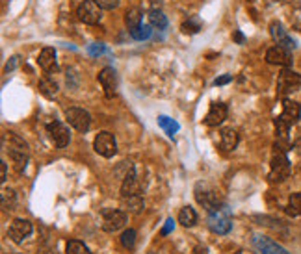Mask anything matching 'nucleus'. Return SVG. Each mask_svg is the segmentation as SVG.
<instances>
[{
    "mask_svg": "<svg viewBox=\"0 0 301 254\" xmlns=\"http://www.w3.org/2000/svg\"><path fill=\"white\" fill-rule=\"evenodd\" d=\"M93 149L97 154H101L103 158H113L117 154V141L110 132H101L95 136Z\"/></svg>",
    "mask_w": 301,
    "mask_h": 254,
    "instance_id": "obj_4",
    "label": "nucleus"
},
{
    "mask_svg": "<svg viewBox=\"0 0 301 254\" xmlns=\"http://www.w3.org/2000/svg\"><path fill=\"white\" fill-rule=\"evenodd\" d=\"M233 80V76L231 75H225V76H221V78H216L214 80V85H223V84H229Z\"/></svg>",
    "mask_w": 301,
    "mask_h": 254,
    "instance_id": "obj_39",
    "label": "nucleus"
},
{
    "mask_svg": "<svg viewBox=\"0 0 301 254\" xmlns=\"http://www.w3.org/2000/svg\"><path fill=\"white\" fill-rule=\"evenodd\" d=\"M140 182H138V175L136 169L132 165L130 169L127 171V175L123 176V184H121V197H130V195H138L140 193Z\"/></svg>",
    "mask_w": 301,
    "mask_h": 254,
    "instance_id": "obj_16",
    "label": "nucleus"
},
{
    "mask_svg": "<svg viewBox=\"0 0 301 254\" xmlns=\"http://www.w3.org/2000/svg\"><path fill=\"white\" fill-rule=\"evenodd\" d=\"M39 91L47 98H54L58 93V84L52 78H43V80H39Z\"/></svg>",
    "mask_w": 301,
    "mask_h": 254,
    "instance_id": "obj_25",
    "label": "nucleus"
},
{
    "mask_svg": "<svg viewBox=\"0 0 301 254\" xmlns=\"http://www.w3.org/2000/svg\"><path fill=\"white\" fill-rule=\"evenodd\" d=\"M270 34H272V39L279 45V47H284V48H288V50H294V48H296V41L286 34V30L282 28L281 22L273 20L272 24H270Z\"/></svg>",
    "mask_w": 301,
    "mask_h": 254,
    "instance_id": "obj_15",
    "label": "nucleus"
},
{
    "mask_svg": "<svg viewBox=\"0 0 301 254\" xmlns=\"http://www.w3.org/2000/svg\"><path fill=\"white\" fill-rule=\"evenodd\" d=\"M4 141H8V145H4V147H6V152L10 154V158L15 163L17 171H22L26 167V161H28V145L13 132L6 134Z\"/></svg>",
    "mask_w": 301,
    "mask_h": 254,
    "instance_id": "obj_1",
    "label": "nucleus"
},
{
    "mask_svg": "<svg viewBox=\"0 0 301 254\" xmlns=\"http://www.w3.org/2000/svg\"><path fill=\"white\" fill-rule=\"evenodd\" d=\"M67 254H91L89 251V247L82 241H78V239H69L67 241V249H65Z\"/></svg>",
    "mask_w": 301,
    "mask_h": 254,
    "instance_id": "obj_28",
    "label": "nucleus"
},
{
    "mask_svg": "<svg viewBox=\"0 0 301 254\" xmlns=\"http://www.w3.org/2000/svg\"><path fill=\"white\" fill-rule=\"evenodd\" d=\"M101 6L95 2V0H84L80 6H78V10H76V15H78V19L86 22V24H97L99 20H101Z\"/></svg>",
    "mask_w": 301,
    "mask_h": 254,
    "instance_id": "obj_7",
    "label": "nucleus"
},
{
    "mask_svg": "<svg viewBox=\"0 0 301 254\" xmlns=\"http://www.w3.org/2000/svg\"><path fill=\"white\" fill-rule=\"evenodd\" d=\"M127 225V214L121 210H104L103 230L104 232H117Z\"/></svg>",
    "mask_w": 301,
    "mask_h": 254,
    "instance_id": "obj_9",
    "label": "nucleus"
},
{
    "mask_svg": "<svg viewBox=\"0 0 301 254\" xmlns=\"http://www.w3.org/2000/svg\"><path fill=\"white\" fill-rule=\"evenodd\" d=\"M195 200L207 210L208 214L210 212H216L217 208L223 206V200H221V197L217 195L216 191H212V189H203L201 191V186L195 188Z\"/></svg>",
    "mask_w": 301,
    "mask_h": 254,
    "instance_id": "obj_8",
    "label": "nucleus"
},
{
    "mask_svg": "<svg viewBox=\"0 0 301 254\" xmlns=\"http://www.w3.org/2000/svg\"><path fill=\"white\" fill-rule=\"evenodd\" d=\"M17 59H19V58H17V56L11 58V61H10V63H8V65H6V71H8V73H10V71H13V67L17 65Z\"/></svg>",
    "mask_w": 301,
    "mask_h": 254,
    "instance_id": "obj_40",
    "label": "nucleus"
},
{
    "mask_svg": "<svg viewBox=\"0 0 301 254\" xmlns=\"http://www.w3.org/2000/svg\"><path fill=\"white\" fill-rule=\"evenodd\" d=\"M104 50H106V48H104L103 43H93V45H89V47H87V52H89V56H93V58H99L104 52Z\"/></svg>",
    "mask_w": 301,
    "mask_h": 254,
    "instance_id": "obj_34",
    "label": "nucleus"
},
{
    "mask_svg": "<svg viewBox=\"0 0 301 254\" xmlns=\"http://www.w3.org/2000/svg\"><path fill=\"white\" fill-rule=\"evenodd\" d=\"M173 226H175L173 219H168V221H166V225H164V228H162L160 234H162V235H168V234L171 232V230H173Z\"/></svg>",
    "mask_w": 301,
    "mask_h": 254,
    "instance_id": "obj_38",
    "label": "nucleus"
},
{
    "mask_svg": "<svg viewBox=\"0 0 301 254\" xmlns=\"http://www.w3.org/2000/svg\"><path fill=\"white\" fill-rule=\"evenodd\" d=\"M47 128L58 149H65L67 145H69V141H71V134H69V128H67L65 124H62L60 121H54V122H48Z\"/></svg>",
    "mask_w": 301,
    "mask_h": 254,
    "instance_id": "obj_11",
    "label": "nucleus"
},
{
    "mask_svg": "<svg viewBox=\"0 0 301 254\" xmlns=\"http://www.w3.org/2000/svg\"><path fill=\"white\" fill-rule=\"evenodd\" d=\"M121 245L125 249H134V245H136V230H125L121 234Z\"/></svg>",
    "mask_w": 301,
    "mask_h": 254,
    "instance_id": "obj_31",
    "label": "nucleus"
},
{
    "mask_svg": "<svg viewBox=\"0 0 301 254\" xmlns=\"http://www.w3.org/2000/svg\"><path fill=\"white\" fill-rule=\"evenodd\" d=\"M238 141H240V137H238V132L235 128H223L221 130V147L225 151H235Z\"/></svg>",
    "mask_w": 301,
    "mask_h": 254,
    "instance_id": "obj_20",
    "label": "nucleus"
},
{
    "mask_svg": "<svg viewBox=\"0 0 301 254\" xmlns=\"http://www.w3.org/2000/svg\"><path fill=\"white\" fill-rule=\"evenodd\" d=\"M290 176V161L286 158L284 151H273L272 158V169H270V182H284Z\"/></svg>",
    "mask_w": 301,
    "mask_h": 254,
    "instance_id": "obj_3",
    "label": "nucleus"
},
{
    "mask_svg": "<svg viewBox=\"0 0 301 254\" xmlns=\"http://www.w3.org/2000/svg\"><path fill=\"white\" fill-rule=\"evenodd\" d=\"M301 87V75L294 73L290 69H284L281 71V75L277 78V93L284 97L288 93H294Z\"/></svg>",
    "mask_w": 301,
    "mask_h": 254,
    "instance_id": "obj_5",
    "label": "nucleus"
},
{
    "mask_svg": "<svg viewBox=\"0 0 301 254\" xmlns=\"http://www.w3.org/2000/svg\"><path fill=\"white\" fill-rule=\"evenodd\" d=\"M253 247L260 254H290L284 247H281L279 243H275L270 237H264V235H255Z\"/></svg>",
    "mask_w": 301,
    "mask_h": 254,
    "instance_id": "obj_12",
    "label": "nucleus"
},
{
    "mask_svg": "<svg viewBox=\"0 0 301 254\" xmlns=\"http://www.w3.org/2000/svg\"><path fill=\"white\" fill-rule=\"evenodd\" d=\"M227 119V106L221 102H214L210 104V110H208L207 117H205V124L207 126H217Z\"/></svg>",
    "mask_w": 301,
    "mask_h": 254,
    "instance_id": "obj_17",
    "label": "nucleus"
},
{
    "mask_svg": "<svg viewBox=\"0 0 301 254\" xmlns=\"http://www.w3.org/2000/svg\"><path fill=\"white\" fill-rule=\"evenodd\" d=\"M296 147H298V149L301 151V137H300V141H296Z\"/></svg>",
    "mask_w": 301,
    "mask_h": 254,
    "instance_id": "obj_42",
    "label": "nucleus"
},
{
    "mask_svg": "<svg viewBox=\"0 0 301 254\" xmlns=\"http://www.w3.org/2000/svg\"><path fill=\"white\" fill-rule=\"evenodd\" d=\"M99 82L103 85L104 95L108 98H112L115 95V89H117V73L113 67H104L103 71L99 73Z\"/></svg>",
    "mask_w": 301,
    "mask_h": 254,
    "instance_id": "obj_13",
    "label": "nucleus"
},
{
    "mask_svg": "<svg viewBox=\"0 0 301 254\" xmlns=\"http://www.w3.org/2000/svg\"><path fill=\"white\" fill-rule=\"evenodd\" d=\"M38 63H39V67L45 71V73H54V71L58 69V65H56V50H54L52 47H45L41 52H39Z\"/></svg>",
    "mask_w": 301,
    "mask_h": 254,
    "instance_id": "obj_18",
    "label": "nucleus"
},
{
    "mask_svg": "<svg viewBox=\"0 0 301 254\" xmlns=\"http://www.w3.org/2000/svg\"><path fill=\"white\" fill-rule=\"evenodd\" d=\"M208 228L214 234L225 235L233 230V219H231V210L223 204L221 208H217L216 212H210L207 219Z\"/></svg>",
    "mask_w": 301,
    "mask_h": 254,
    "instance_id": "obj_2",
    "label": "nucleus"
},
{
    "mask_svg": "<svg viewBox=\"0 0 301 254\" xmlns=\"http://www.w3.org/2000/svg\"><path fill=\"white\" fill-rule=\"evenodd\" d=\"M233 254H240V253H233Z\"/></svg>",
    "mask_w": 301,
    "mask_h": 254,
    "instance_id": "obj_43",
    "label": "nucleus"
},
{
    "mask_svg": "<svg viewBox=\"0 0 301 254\" xmlns=\"http://www.w3.org/2000/svg\"><path fill=\"white\" fill-rule=\"evenodd\" d=\"M301 117V106L298 102H294V100H284L282 102V113H281V119L288 122V124H296V122L300 121Z\"/></svg>",
    "mask_w": 301,
    "mask_h": 254,
    "instance_id": "obj_19",
    "label": "nucleus"
},
{
    "mask_svg": "<svg viewBox=\"0 0 301 254\" xmlns=\"http://www.w3.org/2000/svg\"><path fill=\"white\" fill-rule=\"evenodd\" d=\"M0 200H2V208H6V210H13L15 202H17V195H15L13 189H4V191L0 193Z\"/></svg>",
    "mask_w": 301,
    "mask_h": 254,
    "instance_id": "obj_29",
    "label": "nucleus"
},
{
    "mask_svg": "<svg viewBox=\"0 0 301 254\" xmlns=\"http://www.w3.org/2000/svg\"><path fill=\"white\" fill-rule=\"evenodd\" d=\"M288 130H290V124L281 119V115L275 119V132H277V137L279 139H288Z\"/></svg>",
    "mask_w": 301,
    "mask_h": 254,
    "instance_id": "obj_30",
    "label": "nucleus"
},
{
    "mask_svg": "<svg viewBox=\"0 0 301 254\" xmlns=\"http://www.w3.org/2000/svg\"><path fill=\"white\" fill-rule=\"evenodd\" d=\"M149 22L152 28L156 30H166L168 28V19L160 10H150L149 11Z\"/></svg>",
    "mask_w": 301,
    "mask_h": 254,
    "instance_id": "obj_24",
    "label": "nucleus"
},
{
    "mask_svg": "<svg viewBox=\"0 0 301 254\" xmlns=\"http://www.w3.org/2000/svg\"><path fill=\"white\" fill-rule=\"evenodd\" d=\"M179 223L186 228H192V226L197 223V214L192 206H184L179 212Z\"/></svg>",
    "mask_w": 301,
    "mask_h": 254,
    "instance_id": "obj_21",
    "label": "nucleus"
},
{
    "mask_svg": "<svg viewBox=\"0 0 301 254\" xmlns=\"http://www.w3.org/2000/svg\"><path fill=\"white\" fill-rule=\"evenodd\" d=\"M38 254H56V249L52 247L50 243H41L39 245V251H38Z\"/></svg>",
    "mask_w": 301,
    "mask_h": 254,
    "instance_id": "obj_36",
    "label": "nucleus"
},
{
    "mask_svg": "<svg viewBox=\"0 0 301 254\" xmlns=\"http://www.w3.org/2000/svg\"><path fill=\"white\" fill-rule=\"evenodd\" d=\"M266 61L272 65H281V67H290L292 65V54L288 48L284 47H272L266 52Z\"/></svg>",
    "mask_w": 301,
    "mask_h": 254,
    "instance_id": "obj_14",
    "label": "nucleus"
},
{
    "mask_svg": "<svg viewBox=\"0 0 301 254\" xmlns=\"http://www.w3.org/2000/svg\"><path fill=\"white\" fill-rule=\"evenodd\" d=\"M158 126H160L162 130H164V132L168 134V136H170V137H173V136H175V134L179 132V122H175L173 121V119H170V117H166V115H160V117H158Z\"/></svg>",
    "mask_w": 301,
    "mask_h": 254,
    "instance_id": "obj_26",
    "label": "nucleus"
},
{
    "mask_svg": "<svg viewBox=\"0 0 301 254\" xmlns=\"http://www.w3.org/2000/svg\"><path fill=\"white\" fill-rule=\"evenodd\" d=\"M30 234H32V223L28 219H15L8 228V237L13 243L24 241Z\"/></svg>",
    "mask_w": 301,
    "mask_h": 254,
    "instance_id": "obj_10",
    "label": "nucleus"
},
{
    "mask_svg": "<svg viewBox=\"0 0 301 254\" xmlns=\"http://www.w3.org/2000/svg\"><path fill=\"white\" fill-rule=\"evenodd\" d=\"M125 22L129 26V32L134 28L141 26V10L140 8H130V10L125 13Z\"/></svg>",
    "mask_w": 301,
    "mask_h": 254,
    "instance_id": "obj_23",
    "label": "nucleus"
},
{
    "mask_svg": "<svg viewBox=\"0 0 301 254\" xmlns=\"http://www.w3.org/2000/svg\"><path fill=\"white\" fill-rule=\"evenodd\" d=\"M150 26H138V28L130 30V36L132 39H136V41H145V39L150 38Z\"/></svg>",
    "mask_w": 301,
    "mask_h": 254,
    "instance_id": "obj_32",
    "label": "nucleus"
},
{
    "mask_svg": "<svg viewBox=\"0 0 301 254\" xmlns=\"http://www.w3.org/2000/svg\"><path fill=\"white\" fill-rule=\"evenodd\" d=\"M182 30H184L186 34H197L199 30H201V22H199L197 19H190L182 24Z\"/></svg>",
    "mask_w": 301,
    "mask_h": 254,
    "instance_id": "obj_33",
    "label": "nucleus"
},
{
    "mask_svg": "<svg viewBox=\"0 0 301 254\" xmlns=\"http://www.w3.org/2000/svg\"><path fill=\"white\" fill-rule=\"evenodd\" d=\"M6 178H8V165H6V161L2 160L0 161V180L6 182Z\"/></svg>",
    "mask_w": 301,
    "mask_h": 254,
    "instance_id": "obj_37",
    "label": "nucleus"
},
{
    "mask_svg": "<svg viewBox=\"0 0 301 254\" xmlns=\"http://www.w3.org/2000/svg\"><path fill=\"white\" fill-rule=\"evenodd\" d=\"M65 117H67V122L78 130V132H87L89 130V126H91V115L82 110V108H69L65 112Z\"/></svg>",
    "mask_w": 301,
    "mask_h": 254,
    "instance_id": "obj_6",
    "label": "nucleus"
},
{
    "mask_svg": "<svg viewBox=\"0 0 301 254\" xmlns=\"http://www.w3.org/2000/svg\"><path fill=\"white\" fill-rule=\"evenodd\" d=\"M194 254H208V249L207 247H203V245H199V247H195Z\"/></svg>",
    "mask_w": 301,
    "mask_h": 254,
    "instance_id": "obj_41",
    "label": "nucleus"
},
{
    "mask_svg": "<svg viewBox=\"0 0 301 254\" xmlns=\"http://www.w3.org/2000/svg\"><path fill=\"white\" fill-rule=\"evenodd\" d=\"M123 204H125V208H127L129 212H132V214H140L141 210L145 208V202H143V198H141L140 193H138V195H130V197H125L123 198Z\"/></svg>",
    "mask_w": 301,
    "mask_h": 254,
    "instance_id": "obj_22",
    "label": "nucleus"
},
{
    "mask_svg": "<svg viewBox=\"0 0 301 254\" xmlns=\"http://www.w3.org/2000/svg\"><path fill=\"white\" fill-rule=\"evenodd\" d=\"M286 214L290 217H300L301 215V193H292L286 204Z\"/></svg>",
    "mask_w": 301,
    "mask_h": 254,
    "instance_id": "obj_27",
    "label": "nucleus"
},
{
    "mask_svg": "<svg viewBox=\"0 0 301 254\" xmlns=\"http://www.w3.org/2000/svg\"><path fill=\"white\" fill-rule=\"evenodd\" d=\"M103 10H115L119 6V0H95Z\"/></svg>",
    "mask_w": 301,
    "mask_h": 254,
    "instance_id": "obj_35",
    "label": "nucleus"
}]
</instances>
